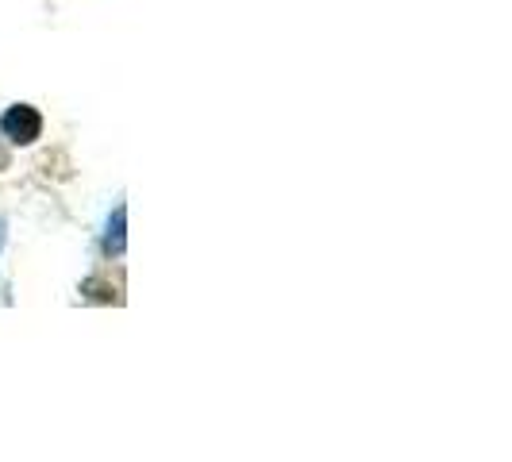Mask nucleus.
Listing matches in <instances>:
<instances>
[{
	"label": "nucleus",
	"instance_id": "obj_1",
	"mask_svg": "<svg viewBox=\"0 0 512 462\" xmlns=\"http://www.w3.org/2000/svg\"><path fill=\"white\" fill-rule=\"evenodd\" d=\"M0 135H4L8 143H16V147H31V143L43 135V116H39V108H31V104H12V108L0 116Z\"/></svg>",
	"mask_w": 512,
	"mask_h": 462
},
{
	"label": "nucleus",
	"instance_id": "obj_2",
	"mask_svg": "<svg viewBox=\"0 0 512 462\" xmlns=\"http://www.w3.org/2000/svg\"><path fill=\"white\" fill-rule=\"evenodd\" d=\"M124 247H128V208L120 205L112 212V220H108V231H104V251L112 258H120Z\"/></svg>",
	"mask_w": 512,
	"mask_h": 462
}]
</instances>
